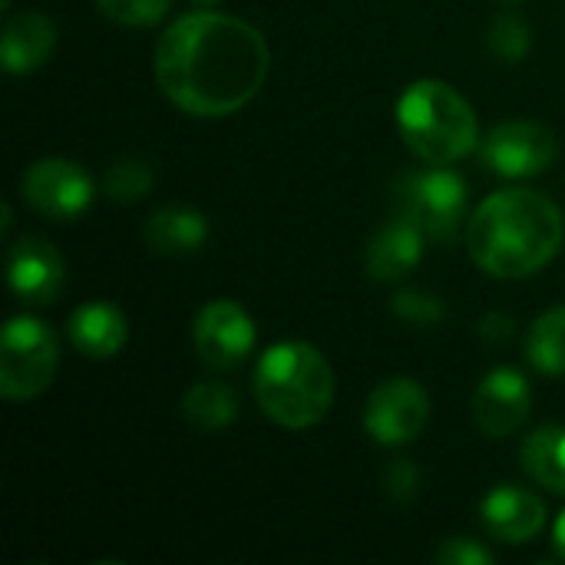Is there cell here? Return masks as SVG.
<instances>
[{"label":"cell","instance_id":"7c38bea8","mask_svg":"<svg viewBox=\"0 0 565 565\" xmlns=\"http://www.w3.org/2000/svg\"><path fill=\"white\" fill-rule=\"evenodd\" d=\"M7 278H10L13 295L23 305L43 308V305H53L60 298L63 281H66V268H63L60 252L46 238L26 235L10 248Z\"/></svg>","mask_w":565,"mask_h":565},{"label":"cell","instance_id":"30bf717a","mask_svg":"<svg viewBox=\"0 0 565 565\" xmlns=\"http://www.w3.org/2000/svg\"><path fill=\"white\" fill-rule=\"evenodd\" d=\"M192 338H195V354L205 367L232 371L255 348V321L238 301L218 298L199 311Z\"/></svg>","mask_w":565,"mask_h":565},{"label":"cell","instance_id":"e0dca14e","mask_svg":"<svg viewBox=\"0 0 565 565\" xmlns=\"http://www.w3.org/2000/svg\"><path fill=\"white\" fill-rule=\"evenodd\" d=\"M146 245L156 255H192L205 245L209 238V222L202 212L185 209V205H166L149 215L146 228Z\"/></svg>","mask_w":565,"mask_h":565},{"label":"cell","instance_id":"5b68a950","mask_svg":"<svg viewBox=\"0 0 565 565\" xmlns=\"http://www.w3.org/2000/svg\"><path fill=\"white\" fill-rule=\"evenodd\" d=\"M56 367V334L40 318H10L0 338V394L7 401H30L53 384Z\"/></svg>","mask_w":565,"mask_h":565},{"label":"cell","instance_id":"3957f363","mask_svg":"<svg viewBox=\"0 0 565 565\" xmlns=\"http://www.w3.org/2000/svg\"><path fill=\"white\" fill-rule=\"evenodd\" d=\"M255 397L275 424L308 430L321 424L334 404L331 364L305 341L271 344L255 367Z\"/></svg>","mask_w":565,"mask_h":565},{"label":"cell","instance_id":"2e32d148","mask_svg":"<svg viewBox=\"0 0 565 565\" xmlns=\"http://www.w3.org/2000/svg\"><path fill=\"white\" fill-rule=\"evenodd\" d=\"M70 341L79 354L93 361L116 358L129 341V321L126 315L109 301H86L70 315Z\"/></svg>","mask_w":565,"mask_h":565},{"label":"cell","instance_id":"6da1fadb","mask_svg":"<svg viewBox=\"0 0 565 565\" xmlns=\"http://www.w3.org/2000/svg\"><path fill=\"white\" fill-rule=\"evenodd\" d=\"M271 50L242 17L195 10L166 26L156 43V83L189 116L222 119L245 109L268 79Z\"/></svg>","mask_w":565,"mask_h":565},{"label":"cell","instance_id":"7402d4cb","mask_svg":"<svg viewBox=\"0 0 565 565\" xmlns=\"http://www.w3.org/2000/svg\"><path fill=\"white\" fill-rule=\"evenodd\" d=\"M103 185H106V195L119 205H129V202H139L149 195L152 189V169L142 162V159H116L106 175H103Z\"/></svg>","mask_w":565,"mask_h":565},{"label":"cell","instance_id":"f546056e","mask_svg":"<svg viewBox=\"0 0 565 565\" xmlns=\"http://www.w3.org/2000/svg\"><path fill=\"white\" fill-rule=\"evenodd\" d=\"M7 3H10V0H3V7H7Z\"/></svg>","mask_w":565,"mask_h":565},{"label":"cell","instance_id":"484cf974","mask_svg":"<svg viewBox=\"0 0 565 565\" xmlns=\"http://www.w3.org/2000/svg\"><path fill=\"white\" fill-rule=\"evenodd\" d=\"M384 490L391 500L397 503H407L417 497V467L411 460H394L387 470H384Z\"/></svg>","mask_w":565,"mask_h":565},{"label":"cell","instance_id":"603a6c76","mask_svg":"<svg viewBox=\"0 0 565 565\" xmlns=\"http://www.w3.org/2000/svg\"><path fill=\"white\" fill-rule=\"evenodd\" d=\"M96 7L113 23H122V26H152V23H159L169 13L172 0H96Z\"/></svg>","mask_w":565,"mask_h":565},{"label":"cell","instance_id":"52a82bcc","mask_svg":"<svg viewBox=\"0 0 565 565\" xmlns=\"http://www.w3.org/2000/svg\"><path fill=\"white\" fill-rule=\"evenodd\" d=\"M480 156L487 169L503 179H530L543 175L559 159V142L553 129L536 119H507L480 142Z\"/></svg>","mask_w":565,"mask_h":565},{"label":"cell","instance_id":"cb8c5ba5","mask_svg":"<svg viewBox=\"0 0 565 565\" xmlns=\"http://www.w3.org/2000/svg\"><path fill=\"white\" fill-rule=\"evenodd\" d=\"M394 315L404 318L407 324H417V328H430L444 318V305L440 298L427 295V291H401L394 298Z\"/></svg>","mask_w":565,"mask_h":565},{"label":"cell","instance_id":"d6986e66","mask_svg":"<svg viewBox=\"0 0 565 565\" xmlns=\"http://www.w3.org/2000/svg\"><path fill=\"white\" fill-rule=\"evenodd\" d=\"M523 470L550 493L565 497V427H540L526 437Z\"/></svg>","mask_w":565,"mask_h":565},{"label":"cell","instance_id":"277c9868","mask_svg":"<svg viewBox=\"0 0 565 565\" xmlns=\"http://www.w3.org/2000/svg\"><path fill=\"white\" fill-rule=\"evenodd\" d=\"M397 129L407 149L427 166H450L480 142L473 106L440 79H417L397 99Z\"/></svg>","mask_w":565,"mask_h":565},{"label":"cell","instance_id":"d4e9b609","mask_svg":"<svg viewBox=\"0 0 565 565\" xmlns=\"http://www.w3.org/2000/svg\"><path fill=\"white\" fill-rule=\"evenodd\" d=\"M437 563L440 565H493V553L487 546H480L477 540L467 536H454L437 550Z\"/></svg>","mask_w":565,"mask_h":565},{"label":"cell","instance_id":"7a4b0ae2","mask_svg":"<svg viewBox=\"0 0 565 565\" xmlns=\"http://www.w3.org/2000/svg\"><path fill=\"white\" fill-rule=\"evenodd\" d=\"M563 238V209L533 189L493 192L467 225L470 258L493 278L536 275L559 255Z\"/></svg>","mask_w":565,"mask_h":565},{"label":"cell","instance_id":"8fae6325","mask_svg":"<svg viewBox=\"0 0 565 565\" xmlns=\"http://www.w3.org/2000/svg\"><path fill=\"white\" fill-rule=\"evenodd\" d=\"M530 407H533L530 381L513 367H497L480 381L473 394V424L487 437L500 440V437L516 434L526 424Z\"/></svg>","mask_w":565,"mask_h":565},{"label":"cell","instance_id":"8992f818","mask_svg":"<svg viewBox=\"0 0 565 565\" xmlns=\"http://www.w3.org/2000/svg\"><path fill=\"white\" fill-rule=\"evenodd\" d=\"M397 205L427 238L454 242L467 218V182L447 166L407 172L397 185Z\"/></svg>","mask_w":565,"mask_h":565},{"label":"cell","instance_id":"ffe728a7","mask_svg":"<svg viewBox=\"0 0 565 565\" xmlns=\"http://www.w3.org/2000/svg\"><path fill=\"white\" fill-rule=\"evenodd\" d=\"M526 358L540 374L565 377V305L540 315L526 338Z\"/></svg>","mask_w":565,"mask_h":565},{"label":"cell","instance_id":"ba28073f","mask_svg":"<svg viewBox=\"0 0 565 565\" xmlns=\"http://www.w3.org/2000/svg\"><path fill=\"white\" fill-rule=\"evenodd\" d=\"M427 420H430V397L414 377L381 381L364 407V430L384 447H401L417 440Z\"/></svg>","mask_w":565,"mask_h":565},{"label":"cell","instance_id":"f1b7e54d","mask_svg":"<svg viewBox=\"0 0 565 565\" xmlns=\"http://www.w3.org/2000/svg\"><path fill=\"white\" fill-rule=\"evenodd\" d=\"M199 7H212V3H218V0H195Z\"/></svg>","mask_w":565,"mask_h":565},{"label":"cell","instance_id":"44dd1931","mask_svg":"<svg viewBox=\"0 0 565 565\" xmlns=\"http://www.w3.org/2000/svg\"><path fill=\"white\" fill-rule=\"evenodd\" d=\"M487 43H490V53L500 63H520L533 50V30L516 10H503V13L493 17Z\"/></svg>","mask_w":565,"mask_h":565},{"label":"cell","instance_id":"9c48e42d","mask_svg":"<svg viewBox=\"0 0 565 565\" xmlns=\"http://www.w3.org/2000/svg\"><path fill=\"white\" fill-rule=\"evenodd\" d=\"M23 202L50 222H73L93 205V179L70 159H40L20 182Z\"/></svg>","mask_w":565,"mask_h":565},{"label":"cell","instance_id":"4316f807","mask_svg":"<svg viewBox=\"0 0 565 565\" xmlns=\"http://www.w3.org/2000/svg\"><path fill=\"white\" fill-rule=\"evenodd\" d=\"M480 334L493 344L500 341H510L513 338V318H503V315H487L483 324H480Z\"/></svg>","mask_w":565,"mask_h":565},{"label":"cell","instance_id":"ac0fdd59","mask_svg":"<svg viewBox=\"0 0 565 565\" xmlns=\"http://www.w3.org/2000/svg\"><path fill=\"white\" fill-rule=\"evenodd\" d=\"M238 411H242L238 394L222 381H199L182 397V417L202 434H218L232 427Z\"/></svg>","mask_w":565,"mask_h":565},{"label":"cell","instance_id":"5bb4252c","mask_svg":"<svg viewBox=\"0 0 565 565\" xmlns=\"http://www.w3.org/2000/svg\"><path fill=\"white\" fill-rule=\"evenodd\" d=\"M56 50V26L40 10H20L7 17L0 33V60L10 76L36 73Z\"/></svg>","mask_w":565,"mask_h":565},{"label":"cell","instance_id":"4fadbf2b","mask_svg":"<svg viewBox=\"0 0 565 565\" xmlns=\"http://www.w3.org/2000/svg\"><path fill=\"white\" fill-rule=\"evenodd\" d=\"M480 516H483L487 533L500 543H510V546L533 543L546 526L543 500L523 487H513V483L490 490L483 507H480Z\"/></svg>","mask_w":565,"mask_h":565},{"label":"cell","instance_id":"83f0119b","mask_svg":"<svg viewBox=\"0 0 565 565\" xmlns=\"http://www.w3.org/2000/svg\"><path fill=\"white\" fill-rule=\"evenodd\" d=\"M553 550H556V556L565 563V513L556 520V526H553Z\"/></svg>","mask_w":565,"mask_h":565},{"label":"cell","instance_id":"9a60e30c","mask_svg":"<svg viewBox=\"0 0 565 565\" xmlns=\"http://www.w3.org/2000/svg\"><path fill=\"white\" fill-rule=\"evenodd\" d=\"M424 238L427 235L407 215L381 225L377 235L367 245V258H364L367 275L374 281H401V278H407L424 258Z\"/></svg>","mask_w":565,"mask_h":565}]
</instances>
